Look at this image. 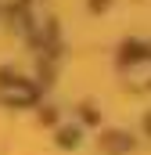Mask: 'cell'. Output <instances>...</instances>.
<instances>
[{"label":"cell","instance_id":"2","mask_svg":"<svg viewBox=\"0 0 151 155\" xmlns=\"http://www.w3.org/2000/svg\"><path fill=\"white\" fill-rule=\"evenodd\" d=\"M126 69H130L133 87H151V54H130Z\"/></svg>","mask_w":151,"mask_h":155},{"label":"cell","instance_id":"1","mask_svg":"<svg viewBox=\"0 0 151 155\" xmlns=\"http://www.w3.org/2000/svg\"><path fill=\"white\" fill-rule=\"evenodd\" d=\"M0 101H7V105H29V101H36V87L25 83V79L11 83V76H4L0 79Z\"/></svg>","mask_w":151,"mask_h":155}]
</instances>
